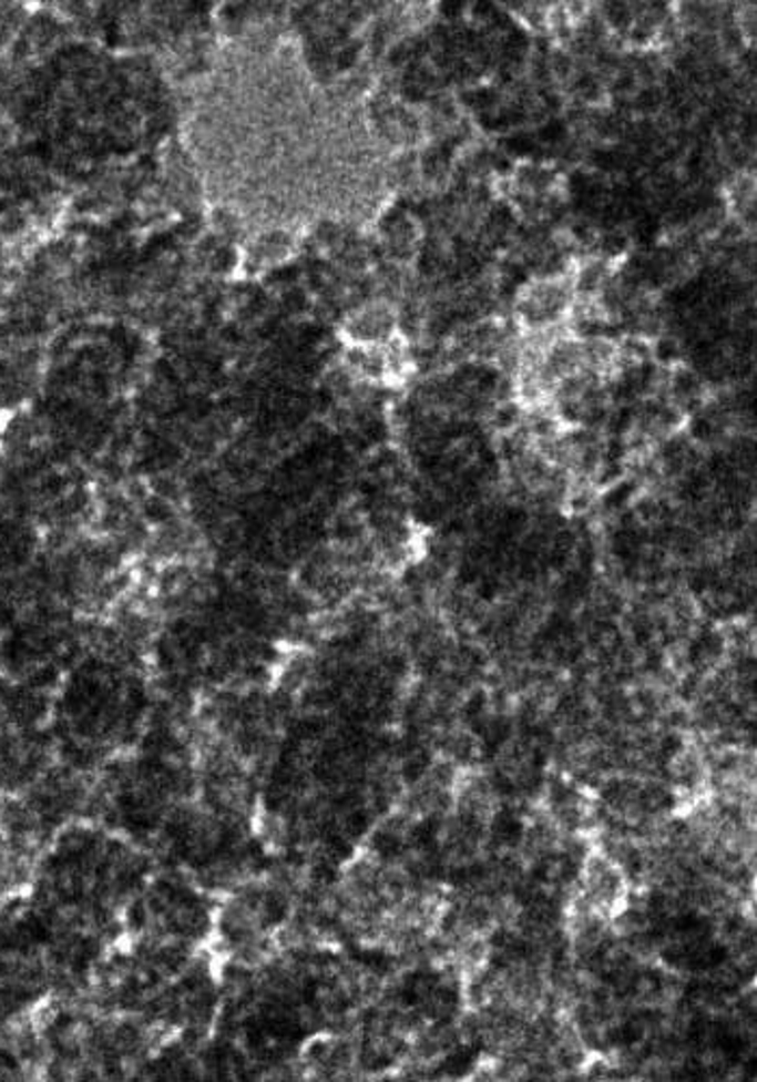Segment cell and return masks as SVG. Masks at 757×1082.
Here are the masks:
<instances>
[{
  "instance_id": "obj_1",
  "label": "cell",
  "mask_w": 757,
  "mask_h": 1082,
  "mask_svg": "<svg viewBox=\"0 0 757 1082\" xmlns=\"http://www.w3.org/2000/svg\"><path fill=\"white\" fill-rule=\"evenodd\" d=\"M567 308V293L559 284H541L522 299V318L531 327L554 323Z\"/></svg>"
}]
</instances>
